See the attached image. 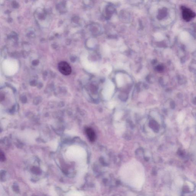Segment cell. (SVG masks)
Returning <instances> with one entry per match:
<instances>
[{
	"mask_svg": "<svg viewBox=\"0 0 196 196\" xmlns=\"http://www.w3.org/2000/svg\"><path fill=\"white\" fill-rule=\"evenodd\" d=\"M86 133L90 140L92 142L94 141L95 139H96V134H95L94 131L92 128H87Z\"/></svg>",
	"mask_w": 196,
	"mask_h": 196,
	"instance_id": "obj_3",
	"label": "cell"
},
{
	"mask_svg": "<svg viewBox=\"0 0 196 196\" xmlns=\"http://www.w3.org/2000/svg\"><path fill=\"white\" fill-rule=\"evenodd\" d=\"M58 68L60 72L64 75H69L72 72L70 66L66 61L60 62L58 64Z\"/></svg>",
	"mask_w": 196,
	"mask_h": 196,
	"instance_id": "obj_1",
	"label": "cell"
},
{
	"mask_svg": "<svg viewBox=\"0 0 196 196\" xmlns=\"http://www.w3.org/2000/svg\"><path fill=\"white\" fill-rule=\"evenodd\" d=\"M167 14V12L166 10L164 9H162L159 12V18L162 19V18L166 16Z\"/></svg>",
	"mask_w": 196,
	"mask_h": 196,
	"instance_id": "obj_4",
	"label": "cell"
},
{
	"mask_svg": "<svg viewBox=\"0 0 196 196\" xmlns=\"http://www.w3.org/2000/svg\"><path fill=\"white\" fill-rule=\"evenodd\" d=\"M158 70L159 71H162L163 70V68L161 66H159L158 67Z\"/></svg>",
	"mask_w": 196,
	"mask_h": 196,
	"instance_id": "obj_5",
	"label": "cell"
},
{
	"mask_svg": "<svg viewBox=\"0 0 196 196\" xmlns=\"http://www.w3.org/2000/svg\"><path fill=\"white\" fill-rule=\"evenodd\" d=\"M182 16L183 19L187 22L189 21L193 18L195 17L196 14L190 9L183 7Z\"/></svg>",
	"mask_w": 196,
	"mask_h": 196,
	"instance_id": "obj_2",
	"label": "cell"
}]
</instances>
